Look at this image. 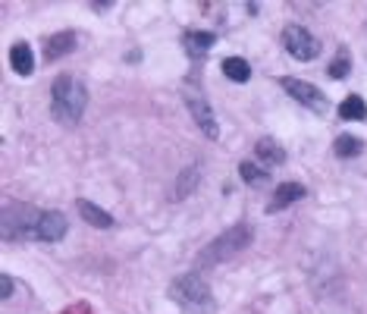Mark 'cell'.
I'll use <instances>...</instances> for the list:
<instances>
[{
  "label": "cell",
  "mask_w": 367,
  "mask_h": 314,
  "mask_svg": "<svg viewBox=\"0 0 367 314\" xmlns=\"http://www.w3.org/2000/svg\"><path fill=\"white\" fill-rule=\"evenodd\" d=\"M88 107V89L79 76L72 72H63V76L54 79V89H50V113H54L57 123L63 126H76L82 120Z\"/></svg>",
  "instance_id": "1"
},
{
  "label": "cell",
  "mask_w": 367,
  "mask_h": 314,
  "mask_svg": "<svg viewBox=\"0 0 367 314\" xmlns=\"http://www.w3.org/2000/svg\"><path fill=\"white\" fill-rule=\"evenodd\" d=\"M170 298L179 305V308H186L192 314H210L217 308L214 292H210V286L198 274H179L176 276V280L170 283Z\"/></svg>",
  "instance_id": "2"
},
{
  "label": "cell",
  "mask_w": 367,
  "mask_h": 314,
  "mask_svg": "<svg viewBox=\"0 0 367 314\" xmlns=\"http://www.w3.org/2000/svg\"><path fill=\"white\" fill-rule=\"evenodd\" d=\"M248 242H252V226L248 223H236L230 230H223L214 242H208L198 254V267H214L220 261L236 258L239 252H245Z\"/></svg>",
  "instance_id": "3"
},
{
  "label": "cell",
  "mask_w": 367,
  "mask_h": 314,
  "mask_svg": "<svg viewBox=\"0 0 367 314\" xmlns=\"http://www.w3.org/2000/svg\"><path fill=\"white\" fill-rule=\"evenodd\" d=\"M41 211H32L26 204H6L4 208V239H26L32 236L35 220H38Z\"/></svg>",
  "instance_id": "4"
},
{
  "label": "cell",
  "mask_w": 367,
  "mask_h": 314,
  "mask_svg": "<svg viewBox=\"0 0 367 314\" xmlns=\"http://www.w3.org/2000/svg\"><path fill=\"white\" fill-rule=\"evenodd\" d=\"M283 47L289 50L295 60H314L320 54V41L307 32L305 26H286L283 28Z\"/></svg>",
  "instance_id": "5"
},
{
  "label": "cell",
  "mask_w": 367,
  "mask_h": 314,
  "mask_svg": "<svg viewBox=\"0 0 367 314\" xmlns=\"http://www.w3.org/2000/svg\"><path fill=\"white\" fill-rule=\"evenodd\" d=\"M280 85H283V89L289 91L302 107H307V111H314V113H324V111H327V94L320 91L317 85L302 82V79H292V76H283Z\"/></svg>",
  "instance_id": "6"
},
{
  "label": "cell",
  "mask_w": 367,
  "mask_h": 314,
  "mask_svg": "<svg viewBox=\"0 0 367 314\" xmlns=\"http://www.w3.org/2000/svg\"><path fill=\"white\" fill-rule=\"evenodd\" d=\"M186 104H188V113L195 116V126H201V133L208 138H220V126H217V116L210 111L208 98L201 91H188L186 94Z\"/></svg>",
  "instance_id": "7"
},
{
  "label": "cell",
  "mask_w": 367,
  "mask_h": 314,
  "mask_svg": "<svg viewBox=\"0 0 367 314\" xmlns=\"http://www.w3.org/2000/svg\"><path fill=\"white\" fill-rule=\"evenodd\" d=\"M66 217L60 211H41L38 220H35V230H32V239H38V242H60L66 236Z\"/></svg>",
  "instance_id": "8"
},
{
  "label": "cell",
  "mask_w": 367,
  "mask_h": 314,
  "mask_svg": "<svg viewBox=\"0 0 367 314\" xmlns=\"http://www.w3.org/2000/svg\"><path fill=\"white\" fill-rule=\"evenodd\" d=\"M298 198H305V186H302V182H283V186H276L273 198H270V204H267V214L286 211L289 204H295Z\"/></svg>",
  "instance_id": "9"
},
{
  "label": "cell",
  "mask_w": 367,
  "mask_h": 314,
  "mask_svg": "<svg viewBox=\"0 0 367 314\" xmlns=\"http://www.w3.org/2000/svg\"><path fill=\"white\" fill-rule=\"evenodd\" d=\"M76 32H57V35H50L47 41H44V57L47 60H60L63 54H69L72 47H76Z\"/></svg>",
  "instance_id": "10"
},
{
  "label": "cell",
  "mask_w": 367,
  "mask_h": 314,
  "mask_svg": "<svg viewBox=\"0 0 367 314\" xmlns=\"http://www.w3.org/2000/svg\"><path fill=\"white\" fill-rule=\"evenodd\" d=\"M214 41H217L214 32H186V35H182V47H186L192 57L208 54V50L214 47Z\"/></svg>",
  "instance_id": "11"
},
{
  "label": "cell",
  "mask_w": 367,
  "mask_h": 314,
  "mask_svg": "<svg viewBox=\"0 0 367 314\" xmlns=\"http://www.w3.org/2000/svg\"><path fill=\"white\" fill-rule=\"evenodd\" d=\"M10 63H13V69H16L19 76H32V69H35L32 47H28L26 41H16V45L10 47Z\"/></svg>",
  "instance_id": "12"
},
{
  "label": "cell",
  "mask_w": 367,
  "mask_h": 314,
  "mask_svg": "<svg viewBox=\"0 0 367 314\" xmlns=\"http://www.w3.org/2000/svg\"><path fill=\"white\" fill-rule=\"evenodd\" d=\"M79 214H82L85 223L98 226V230H110V226H113V217H110L107 211H101L98 204H91V201H85V198H79Z\"/></svg>",
  "instance_id": "13"
},
{
  "label": "cell",
  "mask_w": 367,
  "mask_h": 314,
  "mask_svg": "<svg viewBox=\"0 0 367 314\" xmlns=\"http://www.w3.org/2000/svg\"><path fill=\"white\" fill-rule=\"evenodd\" d=\"M254 151H258V157L264 164H286V151L280 142H273V138H258V145H254Z\"/></svg>",
  "instance_id": "14"
},
{
  "label": "cell",
  "mask_w": 367,
  "mask_h": 314,
  "mask_svg": "<svg viewBox=\"0 0 367 314\" xmlns=\"http://www.w3.org/2000/svg\"><path fill=\"white\" fill-rule=\"evenodd\" d=\"M339 116H342V120H364V116H367V104H364L361 94H349V98L339 104Z\"/></svg>",
  "instance_id": "15"
},
{
  "label": "cell",
  "mask_w": 367,
  "mask_h": 314,
  "mask_svg": "<svg viewBox=\"0 0 367 314\" xmlns=\"http://www.w3.org/2000/svg\"><path fill=\"white\" fill-rule=\"evenodd\" d=\"M223 76H230L232 82H248L252 79V67L242 57H226L223 60Z\"/></svg>",
  "instance_id": "16"
},
{
  "label": "cell",
  "mask_w": 367,
  "mask_h": 314,
  "mask_svg": "<svg viewBox=\"0 0 367 314\" xmlns=\"http://www.w3.org/2000/svg\"><path fill=\"white\" fill-rule=\"evenodd\" d=\"M333 151H336V157H358L364 151V142L355 135H339L333 142Z\"/></svg>",
  "instance_id": "17"
},
{
  "label": "cell",
  "mask_w": 367,
  "mask_h": 314,
  "mask_svg": "<svg viewBox=\"0 0 367 314\" xmlns=\"http://www.w3.org/2000/svg\"><path fill=\"white\" fill-rule=\"evenodd\" d=\"M198 179H201V170H198V167H188V170H182L179 186H176V198H186V195L198 186Z\"/></svg>",
  "instance_id": "18"
},
{
  "label": "cell",
  "mask_w": 367,
  "mask_h": 314,
  "mask_svg": "<svg viewBox=\"0 0 367 314\" xmlns=\"http://www.w3.org/2000/svg\"><path fill=\"white\" fill-rule=\"evenodd\" d=\"M239 176L245 179V182H252V186H264V182H267V173L258 170L254 164H245V160L239 164Z\"/></svg>",
  "instance_id": "19"
},
{
  "label": "cell",
  "mask_w": 367,
  "mask_h": 314,
  "mask_svg": "<svg viewBox=\"0 0 367 314\" xmlns=\"http://www.w3.org/2000/svg\"><path fill=\"white\" fill-rule=\"evenodd\" d=\"M349 69H351V60H349L346 50H342V54L336 57L333 63H329V76H333V79H346V72H349Z\"/></svg>",
  "instance_id": "20"
},
{
  "label": "cell",
  "mask_w": 367,
  "mask_h": 314,
  "mask_svg": "<svg viewBox=\"0 0 367 314\" xmlns=\"http://www.w3.org/2000/svg\"><path fill=\"white\" fill-rule=\"evenodd\" d=\"M63 314H94V308L88 302H76V305H69Z\"/></svg>",
  "instance_id": "21"
},
{
  "label": "cell",
  "mask_w": 367,
  "mask_h": 314,
  "mask_svg": "<svg viewBox=\"0 0 367 314\" xmlns=\"http://www.w3.org/2000/svg\"><path fill=\"white\" fill-rule=\"evenodd\" d=\"M0 296H4V298L13 296V276H10V274H4V286H0Z\"/></svg>",
  "instance_id": "22"
}]
</instances>
